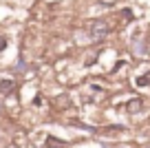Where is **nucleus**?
<instances>
[{
	"instance_id": "3",
	"label": "nucleus",
	"mask_w": 150,
	"mask_h": 148,
	"mask_svg": "<svg viewBox=\"0 0 150 148\" xmlns=\"http://www.w3.org/2000/svg\"><path fill=\"white\" fill-rule=\"evenodd\" d=\"M13 80H2V82H0V93H11L13 91Z\"/></svg>"
},
{
	"instance_id": "5",
	"label": "nucleus",
	"mask_w": 150,
	"mask_h": 148,
	"mask_svg": "<svg viewBox=\"0 0 150 148\" xmlns=\"http://www.w3.org/2000/svg\"><path fill=\"white\" fill-rule=\"evenodd\" d=\"M5 44H7V42H5V38H0V51L5 49Z\"/></svg>"
},
{
	"instance_id": "2",
	"label": "nucleus",
	"mask_w": 150,
	"mask_h": 148,
	"mask_svg": "<svg viewBox=\"0 0 150 148\" xmlns=\"http://www.w3.org/2000/svg\"><path fill=\"white\" fill-rule=\"evenodd\" d=\"M141 106H144V100H132V102H128V113H139L141 111Z\"/></svg>"
},
{
	"instance_id": "1",
	"label": "nucleus",
	"mask_w": 150,
	"mask_h": 148,
	"mask_svg": "<svg viewBox=\"0 0 150 148\" xmlns=\"http://www.w3.org/2000/svg\"><path fill=\"white\" fill-rule=\"evenodd\" d=\"M108 33V24L104 20H97V22H91V36L95 38H104Z\"/></svg>"
},
{
	"instance_id": "4",
	"label": "nucleus",
	"mask_w": 150,
	"mask_h": 148,
	"mask_svg": "<svg viewBox=\"0 0 150 148\" xmlns=\"http://www.w3.org/2000/svg\"><path fill=\"white\" fill-rule=\"evenodd\" d=\"M146 84H150V73H146V75H141L139 80H137V86H146Z\"/></svg>"
},
{
	"instance_id": "6",
	"label": "nucleus",
	"mask_w": 150,
	"mask_h": 148,
	"mask_svg": "<svg viewBox=\"0 0 150 148\" xmlns=\"http://www.w3.org/2000/svg\"><path fill=\"white\" fill-rule=\"evenodd\" d=\"M122 148H128V146H122Z\"/></svg>"
}]
</instances>
